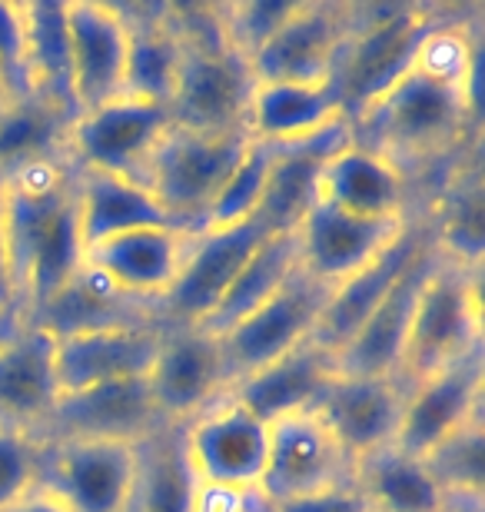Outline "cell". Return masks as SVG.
Instances as JSON below:
<instances>
[{"label": "cell", "instance_id": "6da1fadb", "mask_svg": "<svg viewBox=\"0 0 485 512\" xmlns=\"http://www.w3.org/2000/svg\"><path fill=\"white\" fill-rule=\"evenodd\" d=\"M479 97L466 87L439 84L416 67L376 94L353 120V143L406 173V163L436 160L456 150L472 127Z\"/></svg>", "mask_w": 485, "mask_h": 512}, {"label": "cell", "instance_id": "7a4b0ae2", "mask_svg": "<svg viewBox=\"0 0 485 512\" xmlns=\"http://www.w3.org/2000/svg\"><path fill=\"white\" fill-rule=\"evenodd\" d=\"M167 17L180 40L170 120L200 133H246L253 74L250 64L226 44L216 4H167Z\"/></svg>", "mask_w": 485, "mask_h": 512}, {"label": "cell", "instance_id": "3957f363", "mask_svg": "<svg viewBox=\"0 0 485 512\" xmlns=\"http://www.w3.org/2000/svg\"><path fill=\"white\" fill-rule=\"evenodd\" d=\"M482 346L479 270L459 266L439 253L412 306L409 340L402 353L399 380L412 386L446 370Z\"/></svg>", "mask_w": 485, "mask_h": 512}, {"label": "cell", "instance_id": "277c9868", "mask_svg": "<svg viewBox=\"0 0 485 512\" xmlns=\"http://www.w3.org/2000/svg\"><path fill=\"white\" fill-rule=\"evenodd\" d=\"M250 147V133H200L170 124L150 153L143 187L170 213L173 223L196 233L220 193L223 180Z\"/></svg>", "mask_w": 485, "mask_h": 512}, {"label": "cell", "instance_id": "5b68a950", "mask_svg": "<svg viewBox=\"0 0 485 512\" xmlns=\"http://www.w3.org/2000/svg\"><path fill=\"white\" fill-rule=\"evenodd\" d=\"M436 24V14L426 7H386L376 10L369 20L359 17L333 70L343 114L356 117L392 80L406 74L419 44Z\"/></svg>", "mask_w": 485, "mask_h": 512}, {"label": "cell", "instance_id": "8992f818", "mask_svg": "<svg viewBox=\"0 0 485 512\" xmlns=\"http://www.w3.org/2000/svg\"><path fill=\"white\" fill-rule=\"evenodd\" d=\"M170 124V107L120 94L100 107L80 110L64 133V150L77 167L113 173L143 187L150 153Z\"/></svg>", "mask_w": 485, "mask_h": 512}, {"label": "cell", "instance_id": "52a82bcc", "mask_svg": "<svg viewBox=\"0 0 485 512\" xmlns=\"http://www.w3.org/2000/svg\"><path fill=\"white\" fill-rule=\"evenodd\" d=\"M137 479V443L64 439L40 443V483L70 512H127Z\"/></svg>", "mask_w": 485, "mask_h": 512}, {"label": "cell", "instance_id": "ba28073f", "mask_svg": "<svg viewBox=\"0 0 485 512\" xmlns=\"http://www.w3.org/2000/svg\"><path fill=\"white\" fill-rule=\"evenodd\" d=\"M363 17L353 4L299 0L263 50L250 60L253 80H290V84H326L336 60Z\"/></svg>", "mask_w": 485, "mask_h": 512}, {"label": "cell", "instance_id": "9c48e42d", "mask_svg": "<svg viewBox=\"0 0 485 512\" xmlns=\"http://www.w3.org/2000/svg\"><path fill=\"white\" fill-rule=\"evenodd\" d=\"M329 286L316 283L313 276L296 270L260 310H253L240 326L220 336V350L226 363L230 386L243 376L263 370L276 356L290 353L293 346L313 340L319 316L326 310Z\"/></svg>", "mask_w": 485, "mask_h": 512}, {"label": "cell", "instance_id": "30bf717a", "mask_svg": "<svg viewBox=\"0 0 485 512\" xmlns=\"http://www.w3.org/2000/svg\"><path fill=\"white\" fill-rule=\"evenodd\" d=\"M260 486L276 503L353 486V459L313 409L266 423V466Z\"/></svg>", "mask_w": 485, "mask_h": 512}, {"label": "cell", "instance_id": "8fae6325", "mask_svg": "<svg viewBox=\"0 0 485 512\" xmlns=\"http://www.w3.org/2000/svg\"><path fill=\"white\" fill-rule=\"evenodd\" d=\"M183 449L196 483L246 489L263 479L266 423L223 393L200 416L183 423Z\"/></svg>", "mask_w": 485, "mask_h": 512}, {"label": "cell", "instance_id": "7c38bea8", "mask_svg": "<svg viewBox=\"0 0 485 512\" xmlns=\"http://www.w3.org/2000/svg\"><path fill=\"white\" fill-rule=\"evenodd\" d=\"M147 389L163 423H190L223 393H230L220 340L196 326H173L160 340Z\"/></svg>", "mask_w": 485, "mask_h": 512}, {"label": "cell", "instance_id": "4fadbf2b", "mask_svg": "<svg viewBox=\"0 0 485 512\" xmlns=\"http://www.w3.org/2000/svg\"><path fill=\"white\" fill-rule=\"evenodd\" d=\"M270 233L280 230H273L266 217H253L230 230H196L190 237L187 256H183L177 283L163 296V313L177 320V326H196L220 303L233 276L243 270V263Z\"/></svg>", "mask_w": 485, "mask_h": 512}, {"label": "cell", "instance_id": "5bb4252c", "mask_svg": "<svg viewBox=\"0 0 485 512\" xmlns=\"http://www.w3.org/2000/svg\"><path fill=\"white\" fill-rule=\"evenodd\" d=\"M406 227L409 217L369 220L343 213L329 207V203H313L293 227L299 270L333 290V286L363 270L366 263H373Z\"/></svg>", "mask_w": 485, "mask_h": 512}, {"label": "cell", "instance_id": "9a60e30c", "mask_svg": "<svg viewBox=\"0 0 485 512\" xmlns=\"http://www.w3.org/2000/svg\"><path fill=\"white\" fill-rule=\"evenodd\" d=\"M406 383L399 376H333L313 413L333 433L339 449L353 459H363L376 449L392 446L399 433Z\"/></svg>", "mask_w": 485, "mask_h": 512}, {"label": "cell", "instance_id": "2e32d148", "mask_svg": "<svg viewBox=\"0 0 485 512\" xmlns=\"http://www.w3.org/2000/svg\"><path fill=\"white\" fill-rule=\"evenodd\" d=\"M482 413V346L446 370L406 386L396 443L402 453L426 459L442 439Z\"/></svg>", "mask_w": 485, "mask_h": 512}, {"label": "cell", "instance_id": "e0dca14e", "mask_svg": "<svg viewBox=\"0 0 485 512\" xmlns=\"http://www.w3.org/2000/svg\"><path fill=\"white\" fill-rule=\"evenodd\" d=\"M67 37L74 64V100L80 110L100 107L123 94L130 27L117 4L67 0Z\"/></svg>", "mask_w": 485, "mask_h": 512}, {"label": "cell", "instance_id": "ac0fdd59", "mask_svg": "<svg viewBox=\"0 0 485 512\" xmlns=\"http://www.w3.org/2000/svg\"><path fill=\"white\" fill-rule=\"evenodd\" d=\"M160 340L163 333L157 326H103L57 336L54 373L60 396L117 380H140L157 360Z\"/></svg>", "mask_w": 485, "mask_h": 512}, {"label": "cell", "instance_id": "d6986e66", "mask_svg": "<svg viewBox=\"0 0 485 512\" xmlns=\"http://www.w3.org/2000/svg\"><path fill=\"white\" fill-rule=\"evenodd\" d=\"M163 423L150 399L147 376L90 386L84 393L60 396L54 413L44 423L47 439L40 443H64V439H127L140 443L150 429Z\"/></svg>", "mask_w": 485, "mask_h": 512}, {"label": "cell", "instance_id": "ffe728a7", "mask_svg": "<svg viewBox=\"0 0 485 512\" xmlns=\"http://www.w3.org/2000/svg\"><path fill=\"white\" fill-rule=\"evenodd\" d=\"M57 336L44 326H14L0 340V426L34 436L54 413L60 389L54 373Z\"/></svg>", "mask_w": 485, "mask_h": 512}, {"label": "cell", "instance_id": "44dd1931", "mask_svg": "<svg viewBox=\"0 0 485 512\" xmlns=\"http://www.w3.org/2000/svg\"><path fill=\"white\" fill-rule=\"evenodd\" d=\"M190 237L193 233L180 227L130 230L113 240H103L100 247L84 256V263L94 266L103 280L117 286L130 300L163 303V296L173 290V283L180 276Z\"/></svg>", "mask_w": 485, "mask_h": 512}, {"label": "cell", "instance_id": "7402d4cb", "mask_svg": "<svg viewBox=\"0 0 485 512\" xmlns=\"http://www.w3.org/2000/svg\"><path fill=\"white\" fill-rule=\"evenodd\" d=\"M439 263L436 250H426L406 273L392 283V290L379 300V306L366 316L363 326L349 336V343L336 353L339 376H399L402 353H406L409 323L416 296Z\"/></svg>", "mask_w": 485, "mask_h": 512}, {"label": "cell", "instance_id": "603a6c76", "mask_svg": "<svg viewBox=\"0 0 485 512\" xmlns=\"http://www.w3.org/2000/svg\"><path fill=\"white\" fill-rule=\"evenodd\" d=\"M429 247H432L429 233L419 230L416 223H409L373 263H366L359 273H353L349 280L329 290L326 310L319 316L313 340L336 356L349 343V336L363 326L366 316L376 310L379 300L392 290V283H396Z\"/></svg>", "mask_w": 485, "mask_h": 512}, {"label": "cell", "instance_id": "cb8c5ba5", "mask_svg": "<svg viewBox=\"0 0 485 512\" xmlns=\"http://www.w3.org/2000/svg\"><path fill=\"white\" fill-rule=\"evenodd\" d=\"M369 220L406 217V173L376 150L349 143L333 153L316 180V200Z\"/></svg>", "mask_w": 485, "mask_h": 512}, {"label": "cell", "instance_id": "d4e9b609", "mask_svg": "<svg viewBox=\"0 0 485 512\" xmlns=\"http://www.w3.org/2000/svg\"><path fill=\"white\" fill-rule=\"evenodd\" d=\"M333 376H336V356L316 340H306L293 346L290 353L276 356L263 370L236 380L230 386V396L250 409L256 419L273 423L280 416L313 409Z\"/></svg>", "mask_w": 485, "mask_h": 512}, {"label": "cell", "instance_id": "484cf974", "mask_svg": "<svg viewBox=\"0 0 485 512\" xmlns=\"http://www.w3.org/2000/svg\"><path fill=\"white\" fill-rule=\"evenodd\" d=\"M74 200H77V233L84 256L94 247H100L103 240L120 237V233L143 230V227H180L150 197V190L103 170H87V167L74 170Z\"/></svg>", "mask_w": 485, "mask_h": 512}, {"label": "cell", "instance_id": "4316f807", "mask_svg": "<svg viewBox=\"0 0 485 512\" xmlns=\"http://www.w3.org/2000/svg\"><path fill=\"white\" fill-rule=\"evenodd\" d=\"M346 117L333 80L326 84H290V80H253L246 104V133L263 143H293L326 130Z\"/></svg>", "mask_w": 485, "mask_h": 512}, {"label": "cell", "instance_id": "83f0119b", "mask_svg": "<svg viewBox=\"0 0 485 512\" xmlns=\"http://www.w3.org/2000/svg\"><path fill=\"white\" fill-rule=\"evenodd\" d=\"M353 486L369 512H449V496L419 456L383 446L353 463Z\"/></svg>", "mask_w": 485, "mask_h": 512}, {"label": "cell", "instance_id": "f1b7e54d", "mask_svg": "<svg viewBox=\"0 0 485 512\" xmlns=\"http://www.w3.org/2000/svg\"><path fill=\"white\" fill-rule=\"evenodd\" d=\"M296 270H299L296 233L293 230L270 233V237L256 247L250 260L243 263V270L233 276V283L226 286L220 303L196 323V330L213 336V340H220V336L230 333L233 326H240L253 310H260V306L270 300Z\"/></svg>", "mask_w": 485, "mask_h": 512}, {"label": "cell", "instance_id": "f546056e", "mask_svg": "<svg viewBox=\"0 0 485 512\" xmlns=\"http://www.w3.org/2000/svg\"><path fill=\"white\" fill-rule=\"evenodd\" d=\"M196 476L183 449V423H160L137 443V479L127 512H193Z\"/></svg>", "mask_w": 485, "mask_h": 512}, {"label": "cell", "instance_id": "4dcf8cb0", "mask_svg": "<svg viewBox=\"0 0 485 512\" xmlns=\"http://www.w3.org/2000/svg\"><path fill=\"white\" fill-rule=\"evenodd\" d=\"M130 27V50H127V74H123V94L153 100V104L170 107L173 84H177L180 67V40L163 7H120Z\"/></svg>", "mask_w": 485, "mask_h": 512}, {"label": "cell", "instance_id": "1f68e13d", "mask_svg": "<svg viewBox=\"0 0 485 512\" xmlns=\"http://www.w3.org/2000/svg\"><path fill=\"white\" fill-rule=\"evenodd\" d=\"M24 20H27L30 97L67 110V114H77L67 7L57 4V0H30V4H24Z\"/></svg>", "mask_w": 485, "mask_h": 512}, {"label": "cell", "instance_id": "d6a6232c", "mask_svg": "<svg viewBox=\"0 0 485 512\" xmlns=\"http://www.w3.org/2000/svg\"><path fill=\"white\" fill-rule=\"evenodd\" d=\"M130 303H140V300L123 296L117 286H110L103 280L94 266L84 263L64 286H60V293L54 300H47L30 316V323L37 320V326H44V330L54 336L103 330V326H147V323H137L140 316L133 313Z\"/></svg>", "mask_w": 485, "mask_h": 512}, {"label": "cell", "instance_id": "836d02e7", "mask_svg": "<svg viewBox=\"0 0 485 512\" xmlns=\"http://www.w3.org/2000/svg\"><path fill=\"white\" fill-rule=\"evenodd\" d=\"M439 253L469 270L482 263V170L476 157L466 170H456L442 197Z\"/></svg>", "mask_w": 485, "mask_h": 512}, {"label": "cell", "instance_id": "e575fe53", "mask_svg": "<svg viewBox=\"0 0 485 512\" xmlns=\"http://www.w3.org/2000/svg\"><path fill=\"white\" fill-rule=\"evenodd\" d=\"M270 173H273V147L263 140H250L240 163H236L230 177L223 180L220 193L213 197L200 230H230L260 217L266 190H270Z\"/></svg>", "mask_w": 485, "mask_h": 512}, {"label": "cell", "instance_id": "d590c367", "mask_svg": "<svg viewBox=\"0 0 485 512\" xmlns=\"http://www.w3.org/2000/svg\"><path fill=\"white\" fill-rule=\"evenodd\" d=\"M429 466L432 479L442 486V493L452 499L479 503L485 483V439H482V413L472 416L466 426H459L449 439L432 449L422 459Z\"/></svg>", "mask_w": 485, "mask_h": 512}, {"label": "cell", "instance_id": "8d00e7d4", "mask_svg": "<svg viewBox=\"0 0 485 512\" xmlns=\"http://www.w3.org/2000/svg\"><path fill=\"white\" fill-rule=\"evenodd\" d=\"M412 67L439 84L466 87L479 97V54L469 30L459 24H436L416 50Z\"/></svg>", "mask_w": 485, "mask_h": 512}, {"label": "cell", "instance_id": "74e56055", "mask_svg": "<svg viewBox=\"0 0 485 512\" xmlns=\"http://www.w3.org/2000/svg\"><path fill=\"white\" fill-rule=\"evenodd\" d=\"M296 0H240V4H220V27L233 54H240L246 64L260 54L263 44L276 34Z\"/></svg>", "mask_w": 485, "mask_h": 512}, {"label": "cell", "instance_id": "f35d334b", "mask_svg": "<svg viewBox=\"0 0 485 512\" xmlns=\"http://www.w3.org/2000/svg\"><path fill=\"white\" fill-rule=\"evenodd\" d=\"M40 483V443L20 429L0 426V509Z\"/></svg>", "mask_w": 485, "mask_h": 512}, {"label": "cell", "instance_id": "ab89813d", "mask_svg": "<svg viewBox=\"0 0 485 512\" xmlns=\"http://www.w3.org/2000/svg\"><path fill=\"white\" fill-rule=\"evenodd\" d=\"M0 74L7 80L10 100H34L27 80V20L24 4L0 0Z\"/></svg>", "mask_w": 485, "mask_h": 512}, {"label": "cell", "instance_id": "60d3db41", "mask_svg": "<svg viewBox=\"0 0 485 512\" xmlns=\"http://www.w3.org/2000/svg\"><path fill=\"white\" fill-rule=\"evenodd\" d=\"M280 512H369L363 496L356 493V486H339V489H323L313 496H299L280 503Z\"/></svg>", "mask_w": 485, "mask_h": 512}, {"label": "cell", "instance_id": "b9f144b4", "mask_svg": "<svg viewBox=\"0 0 485 512\" xmlns=\"http://www.w3.org/2000/svg\"><path fill=\"white\" fill-rule=\"evenodd\" d=\"M17 310V290L10 276V256H7V233H4V167H0V320H7Z\"/></svg>", "mask_w": 485, "mask_h": 512}, {"label": "cell", "instance_id": "7bdbcfd3", "mask_svg": "<svg viewBox=\"0 0 485 512\" xmlns=\"http://www.w3.org/2000/svg\"><path fill=\"white\" fill-rule=\"evenodd\" d=\"M193 512H240V489L196 483Z\"/></svg>", "mask_w": 485, "mask_h": 512}, {"label": "cell", "instance_id": "ee69618b", "mask_svg": "<svg viewBox=\"0 0 485 512\" xmlns=\"http://www.w3.org/2000/svg\"><path fill=\"white\" fill-rule=\"evenodd\" d=\"M0 512H70L60 499L50 493V489L44 486H34L27 496H20L17 503H10L7 509H0Z\"/></svg>", "mask_w": 485, "mask_h": 512}, {"label": "cell", "instance_id": "f6af8a7d", "mask_svg": "<svg viewBox=\"0 0 485 512\" xmlns=\"http://www.w3.org/2000/svg\"><path fill=\"white\" fill-rule=\"evenodd\" d=\"M240 512H280V503L256 483V486L240 489Z\"/></svg>", "mask_w": 485, "mask_h": 512}, {"label": "cell", "instance_id": "bcb514c9", "mask_svg": "<svg viewBox=\"0 0 485 512\" xmlns=\"http://www.w3.org/2000/svg\"><path fill=\"white\" fill-rule=\"evenodd\" d=\"M14 104V100H10V90H7V80H4V74H0V114H4V110Z\"/></svg>", "mask_w": 485, "mask_h": 512}, {"label": "cell", "instance_id": "7dc6e473", "mask_svg": "<svg viewBox=\"0 0 485 512\" xmlns=\"http://www.w3.org/2000/svg\"><path fill=\"white\" fill-rule=\"evenodd\" d=\"M4 323H7V320H0V340H4V336L10 333V330H7V326H4Z\"/></svg>", "mask_w": 485, "mask_h": 512}]
</instances>
